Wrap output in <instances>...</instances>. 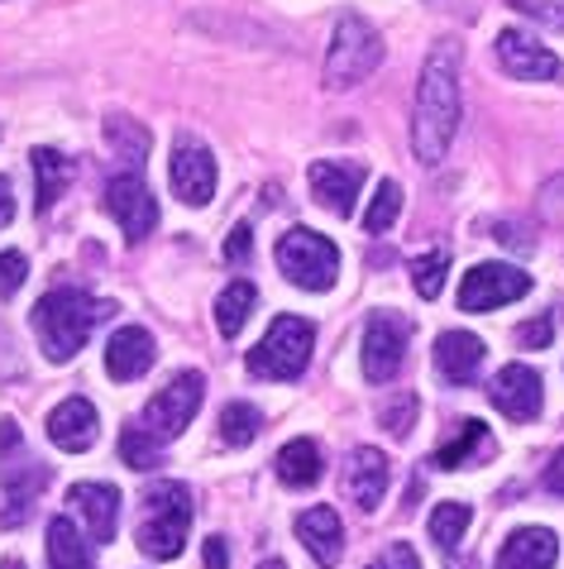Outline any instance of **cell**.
<instances>
[{
    "label": "cell",
    "instance_id": "cell-1",
    "mask_svg": "<svg viewBox=\"0 0 564 569\" xmlns=\"http://www.w3.org/2000/svg\"><path fill=\"white\" fill-rule=\"evenodd\" d=\"M460 43L441 39L421 62L416 106H412V153L426 168H435L450 153L454 134H460Z\"/></svg>",
    "mask_w": 564,
    "mask_h": 569
},
{
    "label": "cell",
    "instance_id": "cell-2",
    "mask_svg": "<svg viewBox=\"0 0 564 569\" xmlns=\"http://www.w3.org/2000/svg\"><path fill=\"white\" fill-rule=\"evenodd\" d=\"M111 311H115L111 302H101V297H91L82 288H53L34 307V336L53 363H68Z\"/></svg>",
    "mask_w": 564,
    "mask_h": 569
},
{
    "label": "cell",
    "instance_id": "cell-3",
    "mask_svg": "<svg viewBox=\"0 0 564 569\" xmlns=\"http://www.w3.org/2000/svg\"><path fill=\"white\" fill-rule=\"evenodd\" d=\"M192 531V493L187 483H153L144 493V521H139V550L149 560H178Z\"/></svg>",
    "mask_w": 564,
    "mask_h": 569
},
{
    "label": "cell",
    "instance_id": "cell-4",
    "mask_svg": "<svg viewBox=\"0 0 564 569\" xmlns=\"http://www.w3.org/2000/svg\"><path fill=\"white\" fill-rule=\"evenodd\" d=\"M43 483H49V469L29 460L20 426L6 417L0 421V527H24Z\"/></svg>",
    "mask_w": 564,
    "mask_h": 569
},
{
    "label": "cell",
    "instance_id": "cell-5",
    "mask_svg": "<svg viewBox=\"0 0 564 569\" xmlns=\"http://www.w3.org/2000/svg\"><path fill=\"white\" fill-rule=\"evenodd\" d=\"M383 53H387L383 34L364 20V14H340V24L331 34V53H325V87L331 91L359 87L364 77L379 72Z\"/></svg>",
    "mask_w": 564,
    "mask_h": 569
},
{
    "label": "cell",
    "instance_id": "cell-6",
    "mask_svg": "<svg viewBox=\"0 0 564 569\" xmlns=\"http://www.w3.org/2000/svg\"><path fill=\"white\" fill-rule=\"evenodd\" d=\"M278 268L288 273L296 288L306 292H331L340 278V249L316 230H288L278 240Z\"/></svg>",
    "mask_w": 564,
    "mask_h": 569
},
{
    "label": "cell",
    "instance_id": "cell-7",
    "mask_svg": "<svg viewBox=\"0 0 564 569\" xmlns=\"http://www.w3.org/2000/svg\"><path fill=\"white\" fill-rule=\"evenodd\" d=\"M311 340H316V330L302 316H278L269 326V336H263L254 350H249V369L259 378H278V383H288L306 369L311 359Z\"/></svg>",
    "mask_w": 564,
    "mask_h": 569
},
{
    "label": "cell",
    "instance_id": "cell-8",
    "mask_svg": "<svg viewBox=\"0 0 564 569\" xmlns=\"http://www.w3.org/2000/svg\"><path fill=\"white\" fill-rule=\"evenodd\" d=\"M201 398H207V378L197 369H187V373L172 378L168 388H159V398H149L139 426H144L159 446H168V440H178L187 426H192V417L201 412Z\"/></svg>",
    "mask_w": 564,
    "mask_h": 569
},
{
    "label": "cell",
    "instance_id": "cell-9",
    "mask_svg": "<svg viewBox=\"0 0 564 569\" xmlns=\"http://www.w3.org/2000/svg\"><path fill=\"white\" fill-rule=\"evenodd\" d=\"M105 211L115 216V226L124 230V240L130 244H144L153 234V226H159V201L149 197L139 168H124V172H115V178L105 182Z\"/></svg>",
    "mask_w": 564,
    "mask_h": 569
},
{
    "label": "cell",
    "instance_id": "cell-10",
    "mask_svg": "<svg viewBox=\"0 0 564 569\" xmlns=\"http://www.w3.org/2000/svg\"><path fill=\"white\" fill-rule=\"evenodd\" d=\"M168 182H172V197L187 201V207H207V201L215 197V158L197 134L172 139Z\"/></svg>",
    "mask_w": 564,
    "mask_h": 569
},
{
    "label": "cell",
    "instance_id": "cell-11",
    "mask_svg": "<svg viewBox=\"0 0 564 569\" xmlns=\"http://www.w3.org/2000/svg\"><path fill=\"white\" fill-rule=\"evenodd\" d=\"M531 292V278L512 263H474L460 282V311H497L507 302H522Z\"/></svg>",
    "mask_w": 564,
    "mask_h": 569
},
{
    "label": "cell",
    "instance_id": "cell-12",
    "mask_svg": "<svg viewBox=\"0 0 564 569\" xmlns=\"http://www.w3.org/2000/svg\"><path fill=\"white\" fill-rule=\"evenodd\" d=\"M406 359V321L402 316H373L364 326V378L369 383H393Z\"/></svg>",
    "mask_w": 564,
    "mask_h": 569
},
{
    "label": "cell",
    "instance_id": "cell-13",
    "mask_svg": "<svg viewBox=\"0 0 564 569\" xmlns=\"http://www.w3.org/2000/svg\"><path fill=\"white\" fill-rule=\"evenodd\" d=\"M497 62L516 82H555V77H564V62L541 39H531L526 29H503L497 34Z\"/></svg>",
    "mask_w": 564,
    "mask_h": 569
},
{
    "label": "cell",
    "instance_id": "cell-14",
    "mask_svg": "<svg viewBox=\"0 0 564 569\" xmlns=\"http://www.w3.org/2000/svg\"><path fill=\"white\" fill-rule=\"evenodd\" d=\"M311 197L321 201L325 211L350 216L359 201V187H364V163H350V158H321V163L306 168Z\"/></svg>",
    "mask_w": 564,
    "mask_h": 569
},
{
    "label": "cell",
    "instance_id": "cell-15",
    "mask_svg": "<svg viewBox=\"0 0 564 569\" xmlns=\"http://www.w3.org/2000/svg\"><path fill=\"white\" fill-rule=\"evenodd\" d=\"M489 398L507 421H531V417H541L545 383H541V373L531 369V363H507V369L493 378Z\"/></svg>",
    "mask_w": 564,
    "mask_h": 569
},
{
    "label": "cell",
    "instance_id": "cell-16",
    "mask_svg": "<svg viewBox=\"0 0 564 569\" xmlns=\"http://www.w3.org/2000/svg\"><path fill=\"white\" fill-rule=\"evenodd\" d=\"M387 479H393V465H387L383 450L373 446H359L350 455V465H344V493L359 502V512H373L387 493Z\"/></svg>",
    "mask_w": 564,
    "mask_h": 569
},
{
    "label": "cell",
    "instance_id": "cell-17",
    "mask_svg": "<svg viewBox=\"0 0 564 569\" xmlns=\"http://www.w3.org/2000/svg\"><path fill=\"white\" fill-rule=\"evenodd\" d=\"M97 436H101V417H97V407H91L87 398H68V402H58L49 412V440L58 450L82 455V450L97 446Z\"/></svg>",
    "mask_w": 564,
    "mask_h": 569
},
{
    "label": "cell",
    "instance_id": "cell-18",
    "mask_svg": "<svg viewBox=\"0 0 564 569\" xmlns=\"http://www.w3.org/2000/svg\"><path fill=\"white\" fill-rule=\"evenodd\" d=\"M68 502H72V512L82 517V531L91 536L97 546H105V541H115V521H120V493L111 483H77L72 493H68Z\"/></svg>",
    "mask_w": 564,
    "mask_h": 569
},
{
    "label": "cell",
    "instance_id": "cell-19",
    "mask_svg": "<svg viewBox=\"0 0 564 569\" xmlns=\"http://www.w3.org/2000/svg\"><path fill=\"white\" fill-rule=\"evenodd\" d=\"M555 560H560L555 531H545V527H522V531H512L507 541H503L493 569H555Z\"/></svg>",
    "mask_w": 564,
    "mask_h": 569
},
{
    "label": "cell",
    "instance_id": "cell-20",
    "mask_svg": "<svg viewBox=\"0 0 564 569\" xmlns=\"http://www.w3.org/2000/svg\"><path fill=\"white\" fill-rule=\"evenodd\" d=\"M153 336L144 326H124L111 336V350H105V373L120 378V383H134V378H144L153 369Z\"/></svg>",
    "mask_w": 564,
    "mask_h": 569
},
{
    "label": "cell",
    "instance_id": "cell-21",
    "mask_svg": "<svg viewBox=\"0 0 564 569\" xmlns=\"http://www.w3.org/2000/svg\"><path fill=\"white\" fill-rule=\"evenodd\" d=\"M435 369H441V378L454 388L474 383L483 369V340L469 336V330H445V336L435 340Z\"/></svg>",
    "mask_w": 564,
    "mask_h": 569
},
{
    "label": "cell",
    "instance_id": "cell-22",
    "mask_svg": "<svg viewBox=\"0 0 564 569\" xmlns=\"http://www.w3.org/2000/svg\"><path fill=\"white\" fill-rule=\"evenodd\" d=\"M296 541L306 546V556L316 560L321 569L340 565L344 531H340V517H335V508H311V512L296 517Z\"/></svg>",
    "mask_w": 564,
    "mask_h": 569
},
{
    "label": "cell",
    "instance_id": "cell-23",
    "mask_svg": "<svg viewBox=\"0 0 564 569\" xmlns=\"http://www.w3.org/2000/svg\"><path fill=\"white\" fill-rule=\"evenodd\" d=\"M72 178H77V163H72L68 153H58V149H34V187H39L34 207H39V216L58 207V197L68 192Z\"/></svg>",
    "mask_w": 564,
    "mask_h": 569
},
{
    "label": "cell",
    "instance_id": "cell-24",
    "mask_svg": "<svg viewBox=\"0 0 564 569\" xmlns=\"http://www.w3.org/2000/svg\"><path fill=\"white\" fill-rule=\"evenodd\" d=\"M489 450H493L489 426L483 421H460L454 426V436L435 450V469H464V465H474L479 455H489Z\"/></svg>",
    "mask_w": 564,
    "mask_h": 569
},
{
    "label": "cell",
    "instance_id": "cell-25",
    "mask_svg": "<svg viewBox=\"0 0 564 569\" xmlns=\"http://www.w3.org/2000/svg\"><path fill=\"white\" fill-rule=\"evenodd\" d=\"M278 479L288 483V488H311L321 479V446L316 440H306V436H296L288 440V446L278 450Z\"/></svg>",
    "mask_w": 564,
    "mask_h": 569
},
{
    "label": "cell",
    "instance_id": "cell-26",
    "mask_svg": "<svg viewBox=\"0 0 564 569\" xmlns=\"http://www.w3.org/2000/svg\"><path fill=\"white\" fill-rule=\"evenodd\" d=\"M254 302H259V292H254V282H230V288L215 297V326H221V336L225 340H234L244 330V321H249V311H254Z\"/></svg>",
    "mask_w": 564,
    "mask_h": 569
},
{
    "label": "cell",
    "instance_id": "cell-27",
    "mask_svg": "<svg viewBox=\"0 0 564 569\" xmlns=\"http://www.w3.org/2000/svg\"><path fill=\"white\" fill-rule=\"evenodd\" d=\"M49 569H97L82 546V536L68 517H53L49 521Z\"/></svg>",
    "mask_w": 564,
    "mask_h": 569
},
{
    "label": "cell",
    "instance_id": "cell-28",
    "mask_svg": "<svg viewBox=\"0 0 564 569\" xmlns=\"http://www.w3.org/2000/svg\"><path fill=\"white\" fill-rule=\"evenodd\" d=\"M469 521H474V512H469V502H441V508L431 512V541L445 550V556H454L469 531Z\"/></svg>",
    "mask_w": 564,
    "mask_h": 569
},
{
    "label": "cell",
    "instance_id": "cell-29",
    "mask_svg": "<svg viewBox=\"0 0 564 569\" xmlns=\"http://www.w3.org/2000/svg\"><path fill=\"white\" fill-rule=\"evenodd\" d=\"M263 431V417H259V407H249V402H230L225 412H221V440L234 450H244V446H254Z\"/></svg>",
    "mask_w": 564,
    "mask_h": 569
},
{
    "label": "cell",
    "instance_id": "cell-30",
    "mask_svg": "<svg viewBox=\"0 0 564 569\" xmlns=\"http://www.w3.org/2000/svg\"><path fill=\"white\" fill-rule=\"evenodd\" d=\"M397 216H402V187L393 178H383L379 192H373V201H369V211H364V230L383 234V230L397 226Z\"/></svg>",
    "mask_w": 564,
    "mask_h": 569
},
{
    "label": "cell",
    "instance_id": "cell-31",
    "mask_svg": "<svg viewBox=\"0 0 564 569\" xmlns=\"http://www.w3.org/2000/svg\"><path fill=\"white\" fill-rule=\"evenodd\" d=\"M120 460L139 469V473H149L153 465H159V440H153L144 426H124L120 431Z\"/></svg>",
    "mask_w": 564,
    "mask_h": 569
},
{
    "label": "cell",
    "instance_id": "cell-32",
    "mask_svg": "<svg viewBox=\"0 0 564 569\" xmlns=\"http://www.w3.org/2000/svg\"><path fill=\"white\" fill-rule=\"evenodd\" d=\"M445 268H450V254H445V249H431L426 259H416V263H412V288L426 297V302H431V297H441V288H445Z\"/></svg>",
    "mask_w": 564,
    "mask_h": 569
},
{
    "label": "cell",
    "instance_id": "cell-33",
    "mask_svg": "<svg viewBox=\"0 0 564 569\" xmlns=\"http://www.w3.org/2000/svg\"><path fill=\"white\" fill-rule=\"evenodd\" d=\"M105 139H111V144L130 158V168H144V153H149V134L139 130L134 120H111L105 124Z\"/></svg>",
    "mask_w": 564,
    "mask_h": 569
},
{
    "label": "cell",
    "instance_id": "cell-34",
    "mask_svg": "<svg viewBox=\"0 0 564 569\" xmlns=\"http://www.w3.org/2000/svg\"><path fill=\"white\" fill-rule=\"evenodd\" d=\"M536 216L545 220V226L564 230V172H560V178H551V182L541 187V197H536Z\"/></svg>",
    "mask_w": 564,
    "mask_h": 569
},
{
    "label": "cell",
    "instance_id": "cell-35",
    "mask_svg": "<svg viewBox=\"0 0 564 569\" xmlns=\"http://www.w3.org/2000/svg\"><path fill=\"white\" fill-rule=\"evenodd\" d=\"M383 421L393 426V436H412V426H416V392H402V398L383 402Z\"/></svg>",
    "mask_w": 564,
    "mask_h": 569
},
{
    "label": "cell",
    "instance_id": "cell-36",
    "mask_svg": "<svg viewBox=\"0 0 564 569\" xmlns=\"http://www.w3.org/2000/svg\"><path fill=\"white\" fill-rule=\"evenodd\" d=\"M24 278H29L24 254L20 249H6V254H0V297H14L24 288Z\"/></svg>",
    "mask_w": 564,
    "mask_h": 569
},
{
    "label": "cell",
    "instance_id": "cell-37",
    "mask_svg": "<svg viewBox=\"0 0 564 569\" xmlns=\"http://www.w3.org/2000/svg\"><path fill=\"white\" fill-rule=\"evenodd\" d=\"M516 340H522L526 350H545V345L555 340V321L551 316H536V321H526L522 330H516Z\"/></svg>",
    "mask_w": 564,
    "mask_h": 569
},
{
    "label": "cell",
    "instance_id": "cell-38",
    "mask_svg": "<svg viewBox=\"0 0 564 569\" xmlns=\"http://www.w3.org/2000/svg\"><path fill=\"white\" fill-rule=\"evenodd\" d=\"M369 569H421V560H416V550L406 546V541H393V546H387Z\"/></svg>",
    "mask_w": 564,
    "mask_h": 569
},
{
    "label": "cell",
    "instance_id": "cell-39",
    "mask_svg": "<svg viewBox=\"0 0 564 569\" xmlns=\"http://www.w3.org/2000/svg\"><path fill=\"white\" fill-rule=\"evenodd\" d=\"M249 234H254L249 226H234V230H230V240H225V259H230V263H244V259H249Z\"/></svg>",
    "mask_w": 564,
    "mask_h": 569
},
{
    "label": "cell",
    "instance_id": "cell-40",
    "mask_svg": "<svg viewBox=\"0 0 564 569\" xmlns=\"http://www.w3.org/2000/svg\"><path fill=\"white\" fill-rule=\"evenodd\" d=\"M207 569H230V556H225V536H211V541H207Z\"/></svg>",
    "mask_w": 564,
    "mask_h": 569
},
{
    "label": "cell",
    "instance_id": "cell-41",
    "mask_svg": "<svg viewBox=\"0 0 564 569\" xmlns=\"http://www.w3.org/2000/svg\"><path fill=\"white\" fill-rule=\"evenodd\" d=\"M545 488H551V493H560V498H564V450L555 455L551 465H545Z\"/></svg>",
    "mask_w": 564,
    "mask_h": 569
},
{
    "label": "cell",
    "instance_id": "cell-42",
    "mask_svg": "<svg viewBox=\"0 0 564 569\" xmlns=\"http://www.w3.org/2000/svg\"><path fill=\"white\" fill-rule=\"evenodd\" d=\"M14 220V197H10V182L0 178V226H10Z\"/></svg>",
    "mask_w": 564,
    "mask_h": 569
},
{
    "label": "cell",
    "instance_id": "cell-43",
    "mask_svg": "<svg viewBox=\"0 0 564 569\" xmlns=\"http://www.w3.org/2000/svg\"><path fill=\"white\" fill-rule=\"evenodd\" d=\"M259 569H288V565H282V560H263Z\"/></svg>",
    "mask_w": 564,
    "mask_h": 569
},
{
    "label": "cell",
    "instance_id": "cell-44",
    "mask_svg": "<svg viewBox=\"0 0 564 569\" xmlns=\"http://www.w3.org/2000/svg\"><path fill=\"white\" fill-rule=\"evenodd\" d=\"M0 569H24V565H20V560H6V565H0Z\"/></svg>",
    "mask_w": 564,
    "mask_h": 569
}]
</instances>
